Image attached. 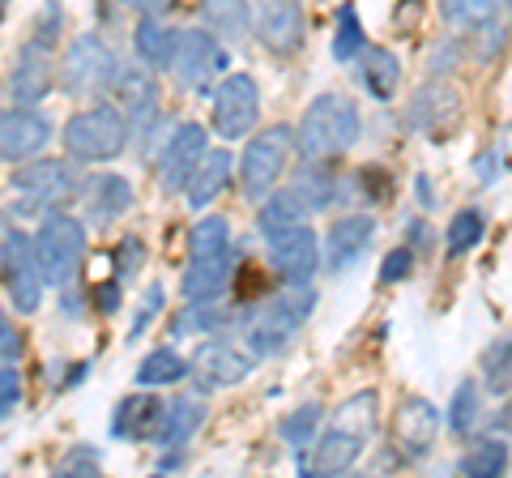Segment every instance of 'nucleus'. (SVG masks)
Masks as SVG:
<instances>
[{
	"label": "nucleus",
	"instance_id": "38",
	"mask_svg": "<svg viewBox=\"0 0 512 478\" xmlns=\"http://www.w3.org/2000/svg\"><path fill=\"white\" fill-rule=\"evenodd\" d=\"M448 423H453V432H457V436H470V432H474V423H478V389L470 385V380L457 389Z\"/></svg>",
	"mask_w": 512,
	"mask_h": 478
},
{
	"label": "nucleus",
	"instance_id": "35",
	"mask_svg": "<svg viewBox=\"0 0 512 478\" xmlns=\"http://www.w3.org/2000/svg\"><path fill=\"white\" fill-rule=\"evenodd\" d=\"M478 239H483V214H478V210H461L453 218V227H448V252L461 257V252H470Z\"/></svg>",
	"mask_w": 512,
	"mask_h": 478
},
{
	"label": "nucleus",
	"instance_id": "4",
	"mask_svg": "<svg viewBox=\"0 0 512 478\" xmlns=\"http://www.w3.org/2000/svg\"><path fill=\"white\" fill-rule=\"evenodd\" d=\"M128 146V120L116 107H86L64 124V150L77 163H111Z\"/></svg>",
	"mask_w": 512,
	"mask_h": 478
},
{
	"label": "nucleus",
	"instance_id": "20",
	"mask_svg": "<svg viewBox=\"0 0 512 478\" xmlns=\"http://www.w3.org/2000/svg\"><path fill=\"white\" fill-rule=\"evenodd\" d=\"M231 171H235V158H231L227 150H205L201 163H197V171H192L188 184H184L192 210H205V205H214L222 193H227Z\"/></svg>",
	"mask_w": 512,
	"mask_h": 478
},
{
	"label": "nucleus",
	"instance_id": "43",
	"mask_svg": "<svg viewBox=\"0 0 512 478\" xmlns=\"http://www.w3.org/2000/svg\"><path fill=\"white\" fill-rule=\"evenodd\" d=\"M158 308H163V286H150V291H146V308H141V321L133 325V333L146 329V321H150V316H154Z\"/></svg>",
	"mask_w": 512,
	"mask_h": 478
},
{
	"label": "nucleus",
	"instance_id": "8",
	"mask_svg": "<svg viewBox=\"0 0 512 478\" xmlns=\"http://www.w3.org/2000/svg\"><path fill=\"white\" fill-rule=\"evenodd\" d=\"M227 47L214 30H184V35H175V60L171 69L180 77L184 90H214L222 82V73H227Z\"/></svg>",
	"mask_w": 512,
	"mask_h": 478
},
{
	"label": "nucleus",
	"instance_id": "11",
	"mask_svg": "<svg viewBox=\"0 0 512 478\" xmlns=\"http://www.w3.org/2000/svg\"><path fill=\"white\" fill-rule=\"evenodd\" d=\"M0 265H5V286H9V299L13 308H18L22 316L39 312L43 304V269L35 261V244H30V235L13 231L5 239V248H0Z\"/></svg>",
	"mask_w": 512,
	"mask_h": 478
},
{
	"label": "nucleus",
	"instance_id": "23",
	"mask_svg": "<svg viewBox=\"0 0 512 478\" xmlns=\"http://www.w3.org/2000/svg\"><path fill=\"white\" fill-rule=\"evenodd\" d=\"M116 99H120V116L124 120H146L158 111V82L154 69H124L116 73Z\"/></svg>",
	"mask_w": 512,
	"mask_h": 478
},
{
	"label": "nucleus",
	"instance_id": "10",
	"mask_svg": "<svg viewBox=\"0 0 512 478\" xmlns=\"http://www.w3.org/2000/svg\"><path fill=\"white\" fill-rule=\"evenodd\" d=\"M256 120H261V90L248 73H231L222 77L214 90V129L222 133V141H244Z\"/></svg>",
	"mask_w": 512,
	"mask_h": 478
},
{
	"label": "nucleus",
	"instance_id": "13",
	"mask_svg": "<svg viewBox=\"0 0 512 478\" xmlns=\"http://www.w3.org/2000/svg\"><path fill=\"white\" fill-rule=\"evenodd\" d=\"M248 372H252V355H244L239 346L222 338L201 342L197 355H192V380L201 389H235L248 380Z\"/></svg>",
	"mask_w": 512,
	"mask_h": 478
},
{
	"label": "nucleus",
	"instance_id": "42",
	"mask_svg": "<svg viewBox=\"0 0 512 478\" xmlns=\"http://www.w3.org/2000/svg\"><path fill=\"white\" fill-rule=\"evenodd\" d=\"M406 274H410V248H397V252H389V257H384L380 278H384V282H402Z\"/></svg>",
	"mask_w": 512,
	"mask_h": 478
},
{
	"label": "nucleus",
	"instance_id": "29",
	"mask_svg": "<svg viewBox=\"0 0 512 478\" xmlns=\"http://www.w3.org/2000/svg\"><path fill=\"white\" fill-rule=\"evenodd\" d=\"M397 77H402V69H397L393 52H384V47H367V56H363V86H367V94L380 99V103H389L393 90H397Z\"/></svg>",
	"mask_w": 512,
	"mask_h": 478
},
{
	"label": "nucleus",
	"instance_id": "5",
	"mask_svg": "<svg viewBox=\"0 0 512 478\" xmlns=\"http://www.w3.org/2000/svg\"><path fill=\"white\" fill-rule=\"evenodd\" d=\"M35 244V261L43 269V282L47 286H64L73 282V274L82 269L86 257V227L77 218H64V214H47L39 235L30 239Z\"/></svg>",
	"mask_w": 512,
	"mask_h": 478
},
{
	"label": "nucleus",
	"instance_id": "32",
	"mask_svg": "<svg viewBox=\"0 0 512 478\" xmlns=\"http://www.w3.org/2000/svg\"><path fill=\"white\" fill-rule=\"evenodd\" d=\"M504 466H508V449L500 440H474L470 453L461 457V474L470 478H495L504 474Z\"/></svg>",
	"mask_w": 512,
	"mask_h": 478
},
{
	"label": "nucleus",
	"instance_id": "21",
	"mask_svg": "<svg viewBox=\"0 0 512 478\" xmlns=\"http://www.w3.org/2000/svg\"><path fill=\"white\" fill-rule=\"evenodd\" d=\"M163 414L167 406L158 402V397H124V402L116 406V419H111V432H116L120 440H154L158 432H163Z\"/></svg>",
	"mask_w": 512,
	"mask_h": 478
},
{
	"label": "nucleus",
	"instance_id": "9",
	"mask_svg": "<svg viewBox=\"0 0 512 478\" xmlns=\"http://www.w3.org/2000/svg\"><path fill=\"white\" fill-rule=\"evenodd\" d=\"M286 158H291V129L286 124L256 133V141H248L244 158H239V180H244L248 201H265L274 193V184L286 171Z\"/></svg>",
	"mask_w": 512,
	"mask_h": 478
},
{
	"label": "nucleus",
	"instance_id": "17",
	"mask_svg": "<svg viewBox=\"0 0 512 478\" xmlns=\"http://www.w3.org/2000/svg\"><path fill=\"white\" fill-rule=\"evenodd\" d=\"M372 218L367 214H350V218H338L325 235V269L333 278L346 274L350 265H359V257L367 252V244H372Z\"/></svg>",
	"mask_w": 512,
	"mask_h": 478
},
{
	"label": "nucleus",
	"instance_id": "40",
	"mask_svg": "<svg viewBox=\"0 0 512 478\" xmlns=\"http://www.w3.org/2000/svg\"><path fill=\"white\" fill-rule=\"evenodd\" d=\"M18 402H22V376L13 372V363H5V368H0V419L13 414Z\"/></svg>",
	"mask_w": 512,
	"mask_h": 478
},
{
	"label": "nucleus",
	"instance_id": "24",
	"mask_svg": "<svg viewBox=\"0 0 512 478\" xmlns=\"http://www.w3.org/2000/svg\"><path fill=\"white\" fill-rule=\"evenodd\" d=\"M128 205H133V188H128V180H120V175H94L86 184V210L94 222L120 218Z\"/></svg>",
	"mask_w": 512,
	"mask_h": 478
},
{
	"label": "nucleus",
	"instance_id": "41",
	"mask_svg": "<svg viewBox=\"0 0 512 478\" xmlns=\"http://www.w3.org/2000/svg\"><path fill=\"white\" fill-rule=\"evenodd\" d=\"M18 359H22V333L0 321V368H5V363H18Z\"/></svg>",
	"mask_w": 512,
	"mask_h": 478
},
{
	"label": "nucleus",
	"instance_id": "37",
	"mask_svg": "<svg viewBox=\"0 0 512 478\" xmlns=\"http://www.w3.org/2000/svg\"><path fill=\"white\" fill-rule=\"evenodd\" d=\"M487 389L491 393H512V338L487 355Z\"/></svg>",
	"mask_w": 512,
	"mask_h": 478
},
{
	"label": "nucleus",
	"instance_id": "18",
	"mask_svg": "<svg viewBox=\"0 0 512 478\" xmlns=\"http://www.w3.org/2000/svg\"><path fill=\"white\" fill-rule=\"evenodd\" d=\"M205 154V129L201 124H184V129H175L167 150H163V163H158V180H163L167 193H180L188 184V175L197 171Z\"/></svg>",
	"mask_w": 512,
	"mask_h": 478
},
{
	"label": "nucleus",
	"instance_id": "39",
	"mask_svg": "<svg viewBox=\"0 0 512 478\" xmlns=\"http://www.w3.org/2000/svg\"><path fill=\"white\" fill-rule=\"evenodd\" d=\"M60 478H77V474H99V453L94 449H73L69 457L56 466Z\"/></svg>",
	"mask_w": 512,
	"mask_h": 478
},
{
	"label": "nucleus",
	"instance_id": "34",
	"mask_svg": "<svg viewBox=\"0 0 512 478\" xmlns=\"http://www.w3.org/2000/svg\"><path fill=\"white\" fill-rule=\"evenodd\" d=\"M316 427H320V406H303L282 423V436H286V444H291L295 453H303L316 440Z\"/></svg>",
	"mask_w": 512,
	"mask_h": 478
},
{
	"label": "nucleus",
	"instance_id": "12",
	"mask_svg": "<svg viewBox=\"0 0 512 478\" xmlns=\"http://www.w3.org/2000/svg\"><path fill=\"white\" fill-rule=\"evenodd\" d=\"M269 261H274L278 274L291 286H308L320 269V239L308 222L299 227H286L278 235H269Z\"/></svg>",
	"mask_w": 512,
	"mask_h": 478
},
{
	"label": "nucleus",
	"instance_id": "3",
	"mask_svg": "<svg viewBox=\"0 0 512 478\" xmlns=\"http://www.w3.org/2000/svg\"><path fill=\"white\" fill-rule=\"evenodd\" d=\"M308 312H312V295L303 291V286H295V291L274 295L269 304H261L252 312V321H248V355L252 359L282 355V350L295 342V333L303 329V321H308Z\"/></svg>",
	"mask_w": 512,
	"mask_h": 478
},
{
	"label": "nucleus",
	"instance_id": "22",
	"mask_svg": "<svg viewBox=\"0 0 512 478\" xmlns=\"http://www.w3.org/2000/svg\"><path fill=\"white\" fill-rule=\"evenodd\" d=\"M231 282V252H218V257H192L184 269V299L188 304H210L227 291Z\"/></svg>",
	"mask_w": 512,
	"mask_h": 478
},
{
	"label": "nucleus",
	"instance_id": "25",
	"mask_svg": "<svg viewBox=\"0 0 512 478\" xmlns=\"http://www.w3.org/2000/svg\"><path fill=\"white\" fill-rule=\"evenodd\" d=\"M201 13L218 39L239 43L252 30V0H201Z\"/></svg>",
	"mask_w": 512,
	"mask_h": 478
},
{
	"label": "nucleus",
	"instance_id": "14",
	"mask_svg": "<svg viewBox=\"0 0 512 478\" xmlns=\"http://www.w3.org/2000/svg\"><path fill=\"white\" fill-rule=\"evenodd\" d=\"M256 13V39L269 52L291 56L303 43V0H252Z\"/></svg>",
	"mask_w": 512,
	"mask_h": 478
},
{
	"label": "nucleus",
	"instance_id": "36",
	"mask_svg": "<svg viewBox=\"0 0 512 478\" xmlns=\"http://www.w3.org/2000/svg\"><path fill=\"white\" fill-rule=\"evenodd\" d=\"M359 47H363V26L355 18V9L342 5V13H338V39H333V56H338V60H355Z\"/></svg>",
	"mask_w": 512,
	"mask_h": 478
},
{
	"label": "nucleus",
	"instance_id": "2",
	"mask_svg": "<svg viewBox=\"0 0 512 478\" xmlns=\"http://www.w3.org/2000/svg\"><path fill=\"white\" fill-rule=\"evenodd\" d=\"M363 133V120H359V107L342 99V94H320V99L303 111L299 129H295V146L303 158H333V154H346L350 146L359 141Z\"/></svg>",
	"mask_w": 512,
	"mask_h": 478
},
{
	"label": "nucleus",
	"instance_id": "31",
	"mask_svg": "<svg viewBox=\"0 0 512 478\" xmlns=\"http://www.w3.org/2000/svg\"><path fill=\"white\" fill-rule=\"evenodd\" d=\"M188 252L192 257H218V252H231V227H227V218H201L197 227L188 231Z\"/></svg>",
	"mask_w": 512,
	"mask_h": 478
},
{
	"label": "nucleus",
	"instance_id": "45",
	"mask_svg": "<svg viewBox=\"0 0 512 478\" xmlns=\"http://www.w3.org/2000/svg\"><path fill=\"white\" fill-rule=\"evenodd\" d=\"M99 299H103V312H116V286H103Z\"/></svg>",
	"mask_w": 512,
	"mask_h": 478
},
{
	"label": "nucleus",
	"instance_id": "7",
	"mask_svg": "<svg viewBox=\"0 0 512 478\" xmlns=\"http://www.w3.org/2000/svg\"><path fill=\"white\" fill-rule=\"evenodd\" d=\"M77 193L73 167L60 163V158H39V163L22 167L13 175V210L18 214H43L56 210Z\"/></svg>",
	"mask_w": 512,
	"mask_h": 478
},
{
	"label": "nucleus",
	"instance_id": "33",
	"mask_svg": "<svg viewBox=\"0 0 512 478\" xmlns=\"http://www.w3.org/2000/svg\"><path fill=\"white\" fill-rule=\"evenodd\" d=\"M188 372V363L175 355V350H154V355L141 359V368H137V385H175Z\"/></svg>",
	"mask_w": 512,
	"mask_h": 478
},
{
	"label": "nucleus",
	"instance_id": "26",
	"mask_svg": "<svg viewBox=\"0 0 512 478\" xmlns=\"http://www.w3.org/2000/svg\"><path fill=\"white\" fill-rule=\"evenodd\" d=\"M205 423V402L201 397H180V402H171L167 414H163V444L167 449H184V444L201 432Z\"/></svg>",
	"mask_w": 512,
	"mask_h": 478
},
{
	"label": "nucleus",
	"instance_id": "15",
	"mask_svg": "<svg viewBox=\"0 0 512 478\" xmlns=\"http://www.w3.org/2000/svg\"><path fill=\"white\" fill-rule=\"evenodd\" d=\"M52 141V120L35 107H9L0 111V158H35Z\"/></svg>",
	"mask_w": 512,
	"mask_h": 478
},
{
	"label": "nucleus",
	"instance_id": "28",
	"mask_svg": "<svg viewBox=\"0 0 512 478\" xmlns=\"http://www.w3.org/2000/svg\"><path fill=\"white\" fill-rule=\"evenodd\" d=\"M299 222H308V201H303L295 188H291V193H269L261 201V231L265 235H278L286 227H299Z\"/></svg>",
	"mask_w": 512,
	"mask_h": 478
},
{
	"label": "nucleus",
	"instance_id": "6",
	"mask_svg": "<svg viewBox=\"0 0 512 478\" xmlns=\"http://www.w3.org/2000/svg\"><path fill=\"white\" fill-rule=\"evenodd\" d=\"M116 73H120L116 56H111V47L99 35H77L60 60V86L73 99H99L103 90H111Z\"/></svg>",
	"mask_w": 512,
	"mask_h": 478
},
{
	"label": "nucleus",
	"instance_id": "19",
	"mask_svg": "<svg viewBox=\"0 0 512 478\" xmlns=\"http://www.w3.org/2000/svg\"><path fill=\"white\" fill-rule=\"evenodd\" d=\"M436 432H440V414L431 402H406L402 410H397V419H393V440H397V449H402L406 457H423L431 453V444H436Z\"/></svg>",
	"mask_w": 512,
	"mask_h": 478
},
{
	"label": "nucleus",
	"instance_id": "16",
	"mask_svg": "<svg viewBox=\"0 0 512 478\" xmlns=\"http://www.w3.org/2000/svg\"><path fill=\"white\" fill-rule=\"evenodd\" d=\"M47 86H52V43H47V30L43 35H35L22 56H18V69H13V99H18V107H35Z\"/></svg>",
	"mask_w": 512,
	"mask_h": 478
},
{
	"label": "nucleus",
	"instance_id": "44",
	"mask_svg": "<svg viewBox=\"0 0 512 478\" xmlns=\"http://www.w3.org/2000/svg\"><path fill=\"white\" fill-rule=\"evenodd\" d=\"M124 5H133V9H141L146 18H158V13H167L175 0H124Z\"/></svg>",
	"mask_w": 512,
	"mask_h": 478
},
{
	"label": "nucleus",
	"instance_id": "27",
	"mask_svg": "<svg viewBox=\"0 0 512 478\" xmlns=\"http://www.w3.org/2000/svg\"><path fill=\"white\" fill-rule=\"evenodd\" d=\"M137 56H141V65L146 69H171V60H175V30L171 26H163V22H154V18H146L137 26Z\"/></svg>",
	"mask_w": 512,
	"mask_h": 478
},
{
	"label": "nucleus",
	"instance_id": "1",
	"mask_svg": "<svg viewBox=\"0 0 512 478\" xmlns=\"http://www.w3.org/2000/svg\"><path fill=\"white\" fill-rule=\"evenodd\" d=\"M376 423H380V397L372 389L346 397V402L338 406V414L329 419L325 436H316V449H312L308 461H303V470L325 474V478L346 474L363 457L367 444H372Z\"/></svg>",
	"mask_w": 512,
	"mask_h": 478
},
{
	"label": "nucleus",
	"instance_id": "30",
	"mask_svg": "<svg viewBox=\"0 0 512 478\" xmlns=\"http://www.w3.org/2000/svg\"><path fill=\"white\" fill-rule=\"evenodd\" d=\"M500 5L504 0H440V13H444L448 26L478 30V26H491L500 18Z\"/></svg>",
	"mask_w": 512,
	"mask_h": 478
}]
</instances>
